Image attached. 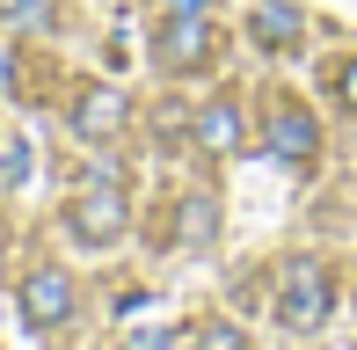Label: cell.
<instances>
[{"label":"cell","instance_id":"52a82bcc","mask_svg":"<svg viewBox=\"0 0 357 350\" xmlns=\"http://www.w3.org/2000/svg\"><path fill=\"white\" fill-rule=\"evenodd\" d=\"M270 146H278L284 161H306V153L321 146V132H314L306 109H278V117H270Z\"/></svg>","mask_w":357,"mask_h":350},{"label":"cell","instance_id":"9c48e42d","mask_svg":"<svg viewBox=\"0 0 357 350\" xmlns=\"http://www.w3.org/2000/svg\"><path fill=\"white\" fill-rule=\"evenodd\" d=\"M291 29H299V8H255V37L263 44H291Z\"/></svg>","mask_w":357,"mask_h":350},{"label":"cell","instance_id":"30bf717a","mask_svg":"<svg viewBox=\"0 0 357 350\" xmlns=\"http://www.w3.org/2000/svg\"><path fill=\"white\" fill-rule=\"evenodd\" d=\"M197 350H248V336H241L234 321H204L197 328Z\"/></svg>","mask_w":357,"mask_h":350},{"label":"cell","instance_id":"8fae6325","mask_svg":"<svg viewBox=\"0 0 357 350\" xmlns=\"http://www.w3.org/2000/svg\"><path fill=\"white\" fill-rule=\"evenodd\" d=\"M0 183H29V139H8V153H0Z\"/></svg>","mask_w":357,"mask_h":350},{"label":"cell","instance_id":"9a60e30c","mask_svg":"<svg viewBox=\"0 0 357 350\" xmlns=\"http://www.w3.org/2000/svg\"><path fill=\"white\" fill-rule=\"evenodd\" d=\"M8 81H15V59H8V52H0V95H8Z\"/></svg>","mask_w":357,"mask_h":350},{"label":"cell","instance_id":"5bb4252c","mask_svg":"<svg viewBox=\"0 0 357 350\" xmlns=\"http://www.w3.org/2000/svg\"><path fill=\"white\" fill-rule=\"evenodd\" d=\"M0 15H37V0H0Z\"/></svg>","mask_w":357,"mask_h":350},{"label":"cell","instance_id":"4fadbf2b","mask_svg":"<svg viewBox=\"0 0 357 350\" xmlns=\"http://www.w3.org/2000/svg\"><path fill=\"white\" fill-rule=\"evenodd\" d=\"M335 95H343V109H357V59H350L343 73H335Z\"/></svg>","mask_w":357,"mask_h":350},{"label":"cell","instance_id":"7c38bea8","mask_svg":"<svg viewBox=\"0 0 357 350\" xmlns=\"http://www.w3.org/2000/svg\"><path fill=\"white\" fill-rule=\"evenodd\" d=\"M175 336H168V321H146V328H132L124 336V350H168Z\"/></svg>","mask_w":357,"mask_h":350},{"label":"cell","instance_id":"ba28073f","mask_svg":"<svg viewBox=\"0 0 357 350\" xmlns=\"http://www.w3.org/2000/svg\"><path fill=\"white\" fill-rule=\"evenodd\" d=\"M212 227H219V204L204 197V190H190V197H183V219H175V234H183V241H212Z\"/></svg>","mask_w":357,"mask_h":350},{"label":"cell","instance_id":"6da1fadb","mask_svg":"<svg viewBox=\"0 0 357 350\" xmlns=\"http://www.w3.org/2000/svg\"><path fill=\"white\" fill-rule=\"evenodd\" d=\"M328 307H335L328 270H321L314 256H284V263H278V321L306 336V328H321V321H328Z\"/></svg>","mask_w":357,"mask_h":350},{"label":"cell","instance_id":"277c9868","mask_svg":"<svg viewBox=\"0 0 357 350\" xmlns=\"http://www.w3.org/2000/svg\"><path fill=\"white\" fill-rule=\"evenodd\" d=\"M15 307H22L29 328H66V321H73V277H66V270H52V263L29 270L22 292H15Z\"/></svg>","mask_w":357,"mask_h":350},{"label":"cell","instance_id":"7a4b0ae2","mask_svg":"<svg viewBox=\"0 0 357 350\" xmlns=\"http://www.w3.org/2000/svg\"><path fill=\"white\" fill-rule=\"evenodd\" d=\"M219 52V29L204 15H168V29L153 37V66L160 73H204Z\"/></svg>","mask_w":357,"mask_h":350},{"label":"cell","instance_id":"8992f818","mask_svg":"<svg viewBox=\"0 0 357 350\" xmlns=\"http://www.w3.org/2000/svg\"><path fill=\"white\" fill-rule=\"evenodd\" d=\"M190 139H197L204 153H234V146H241V109H234V102H204L197 124H190Z\"/></svg>","mask_w":357,"mask_h":350},{"label":"cell","instance_id":"2e32d148","mask_svg":"<svg viewBox=\"0 0 357 350\" xmlns=\"http://www.w3.org/2000/svg\"><path fill=\"white\" fill-rule=\"evenodd\" d=\"M175 15H204V0H175Z\"/></svg>","mask_w":357,"mask_h":350},{"label":"cell","instance_id":"3957f363","mask_svg":"<svg viewBox=\"0 0 357 350\" xmlns=\"http://www.w3.org/2000/svg\"><path fill=\"white\" fill-rule=\"evenodd\" d=\"M124 219H132V212H124V190H117V183H88V190L66 204V234H73V241H88V248H109V241L124 234Z\"/></svg>","mask_w":357,"mask_h":350},{"label":"cell","instance_id":"5b68a950","mask_svg":"<svg viewBox=\"0 0 357 350\" xmlns=\"http://www.w3.org/2000/svg\"><path fill=\"white\" fill-rule=\"evenodd\" d=\"M117 124H124V95L117 88H80V102H73V132L80 139H117Z\"/></svg>","mask_w":357,"mask_h":350}]
</instances>
